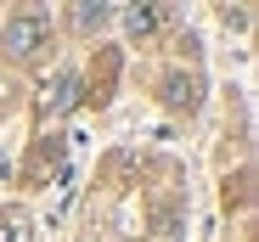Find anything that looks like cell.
Masks as SVG:
<instances>
[{"label":"cell","mask_w":259,"mask_h":242,"mask_svg":"<svg viewBox=\"0 0 259 242\" xmlns=\"http://www.w3.org/2000/svg\"><path fill=\"white\" fill-rule=\"evenodd\" d=\"M68 107H79V79L73 73H57L46 85V113H68Z\"/></svg>","instance_id":"cell-4"},{"label":"cell","mask_w":259,"mask_h":242,"mask_svg":"<svg viewBox=\"0 0 259 242\" xmlns=\"http://www.w3.org/2000/svg\"><path fill=\"white\" fill-rule=\"evenodd\" d=\"M28 209H6L0 214V242H28Z\"/></svg>","instance_id":"cell-5"},{"label":"cell","mask_w":259,"mask_h":242,"mask_svg":"<svg viewBox=\"0 0 259 242\" xmlns=\"http://www.w3.org/2000/svg\"><path fill=\"white\" fill-rule=\"evenodd\" d=\"M46 45H51V17L46 12H17V17H6V28H0V51L17 57V62H34Z\"/></svg>","instance_id":"cell-1"},{"label":"cell","mask_w":259,"mask_h":242,"mask_svg":"<svg viewBox=\"0 0 259 242\" xmlns=\"http://www.w3.org/2000/svg\"><path fill=\"white\" fill-rule=\"evenodd\" d=\"M163 23H169V6H130V12H124V28L136 34V39H141V34H158Z\"/></svg>","instance_id":"cell-3"},{"label":"cell","mask_w":259,"mask_h":242,"mask_svg":"<svg viewBox=\"0 0 259 242\" xmlns=\"http://www.w3.org/2000/svg\"><path fill=\"white\" fill-rule=\"evenodd\" d=\"M107 17H113V6H79L73 12V28L91 34V28H107Z\"/></svg>","instance_id":"cell-6"},{"label":"cell","mask_w":259,"mask_h":242,"mask_svg":"<svg viewBox=\"0 0 259 242\" xmlns=\"http://www.w3.org/2000/svg\"><path fill=\"white\" fill-rule=\"evenodd\" d=\"M158 96H163L169 113H197L203 107V79L197 73H169L163 85H158Z\"/></svg>","instance_id":"cell-2"}]
</instances>
